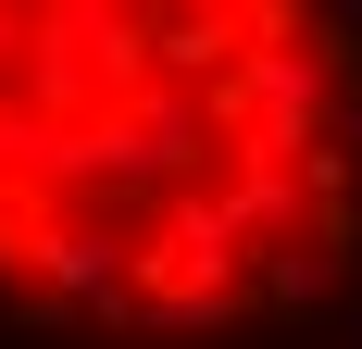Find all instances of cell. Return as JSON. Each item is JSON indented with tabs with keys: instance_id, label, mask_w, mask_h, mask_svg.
<instances>
[{
	"instance_id": "obj_1",
	"label": "cell",
	"mask_w": 362,
	"mask_h": 349,
	"mask_svg": "<svg viewBox=\"0 0 362 349\" xmlns=\"http://www.w3.org/2000/svg\"><path fill=\"white\" fill-rule=\"evenodd\" d=\"M362 237V0H0V337L225 349Z\"/></svg>"
}]
</instances>
